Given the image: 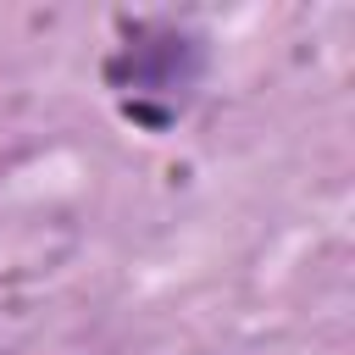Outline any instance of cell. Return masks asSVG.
Instances as JSON below:
<instances>
[{
    "instance_id": "6da1fadb",
    "label": "cell",
    "mask_w": 355,
    "mask_h": 355,
    "mask_svg": "<svg viewBox=\"0 0 355 355\" xmlns=\"http://www.w3.org/2000/svg\"><path fill=\"white\" fill-rule=\"evenodd\" d=\"M205 72V33L178 17H144L105 55V83L144 128H166Z\"/></svg>"
}]
</instances>
